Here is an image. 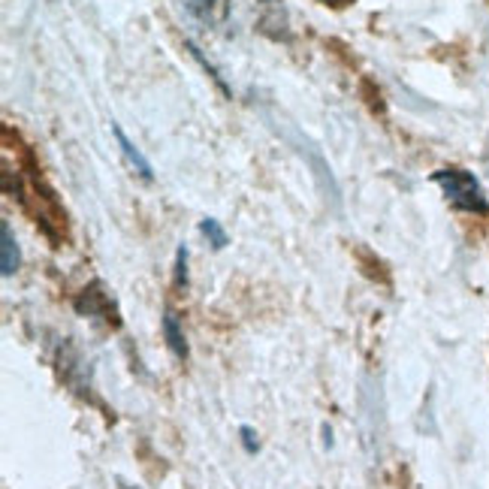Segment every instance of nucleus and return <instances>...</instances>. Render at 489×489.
Masks as SVG:
<instances>
[{
  "label": "nucleus",
  "mask_w": 489,
  "mask_h": 489,
  "mask_svg": "<svg viewBox=\"0 0 489 489\" xmlns=\"http://www.w3.org/2000/svg\"><path fill=\"white\" fill-rule=\"evenodd\" d=\"M164 338H166L169 351H173L178 360H185V356H187V342H185L182 326H178V314L175 312L164 314Z\"/></svg>",
  "instance_id": "6"
},
{
  "label": "nucleus",
  "mask_w": 489,
  "mask_h": 489,
  "mask_svg": "<svg viewBox=\"0 0 489 489\" xmlns=\"http://www.w3.org/2000/svg\"><path fill=\"white\" fill-rule=\"evenodd\" d=\"M76 312L79 314H88V317H103V321H109V324H118L115 305H112V299L100 290V284H91L76 299Z\"/></svg>",
  "instance_id": "2"
},
{
  "label": "nucleus",
  "mask_w": 489,
  "mask_h": 489,
  "mask_svg": "<svg viewBox=\"0 0 489 489\" xmlns=\"http://www.w3.org/2000/svg\"><path fill=\"white\" fill-rule=\"evenodd\" d=\"M242 444H244V450H248V454H257V435H254V429L251 426H242Z\"/></svg>",
  "instance_id": "10"
},
{
  "label": "nucleus",
  "mask_w": 489,
  "mask_h": 489,
  "mask_svg": "<svg viewBox=\"0 0 489 489\" xmlns=\"http://www.w3.org/2000/svg\"><path fill=\"white\" fill-rule=\"evenodd\" d=\"M121 489H136V486H127V484H125V486H121Z\"/></svg>",
  "instance_id": "12"
},
{
  "label": "nucleus",
  "mask_w": 489,
  "mask_h": 489,
  "mask_svg": "<svg viewBox=\"0 0 489 489\" xmlns=\"http://www.w3.org/2000/svg\"><path fill=\"white\" fill-rule=\"evenodd\" d=\"M187 9L205 25H224L230 15V0H187Z\"/></svg>",
  "instance_id": "4"
},
{
  "label": "nucleus",
  "mask_w": 489,
  "mask_h": 489,
  "mask_svg": "<svg viewBox=\"0 0 489 489\" xmlns=\"http://www.w3.org/2000/svg\"><path fill=\"white\" fill-rule=\"evenodd\" d=\"M200 233L205 239H209L212 248H227V230L221 227V221H215V218H203L200 221Z\"/></svg>",
  "instance_id": "7"
},
{
  "label": "nucleus",
  "mask_w": 489,
  "mask_h": 489,
  "mask_svg": "<svg viewBox=\"0 0 489 489\" xmlns=\"http://www.w3.org/2000/svg\"><path fill=\"white\" fill-rule=\"evenodd\" d=\"M432 182L444 191V196L456 205V209L474 212V215L489 212V203H486L481 182H477L472 173H465V169H438V173L432 175Z\"/></svg>",
  "instance_id": "1"
},
{
  "label": "nucleus",
  "mask_w": 489,
  "mask_h": 489,
  "mask_svg": "<svg viewBox=\"0 0 489 489\" xmlns=\"http://www.w3.org/2000/svg\"><path fill=\"white\" fill-rule=\"evenodd\" d=\"M187 284V248L175 251V287H185Z\"/></svg>",
  "instance_id": "9"
},
{
  "label": "nucleus",
  "mask_w": 489,
  "mask_h": 489,
  "mask_svg": "<svg viewBox=\"0 0 489 489\" xmlns=\"http://www.w3.org/2000/svg\"><path fill=\"white\" fill-rule=\"evenodd\" d=\"M112 134H115V139H118V148H121V155L127 157L130 169H134V173H139V175H143L145 182H152V178H155V169H152V164L145 161V155L139 152V148H136L134 143H130V139H127V134H125V130H121L118 125L112 127Z\"/></svg>",
  "instance_id": "3"
},
{
  "label": "nucleus",
  "mask_w": 489,
  "mask_h": 489,
  "mask_svg": "<svg viewBox=\"0 0 489 489\" xmlns=\"http://www.w3.org/2000/svg\"><path fill=\"white\" fill-rule=\"evenodd\" d=\"M321 4H326V6H344V4H351V0H321Z\"/></svg>",
  "instance_id": "11"
},
{
  "label": "nucleus",
  "mask_w": 489,
  "mask_h": 489,
  "mask_svg": "<svg viewBox=\"0 0 489 489\" xmlns=\"http://www.w3.org/2000/svg\"><path fill=\"white\" fill-rule=\"evenodd\" d=\"M185 45H187V52H191V55H194V58H196V61H200V64H203V70H205V73H209V76H212L215 82H218V88H221L224 94H230V88H227V82H224V76H221V73H218V70H215V64H212V61H205V55L200 52V45H196V43H191V40H187Z\"/></svg>",
  "instance_id": "8"
},
{
  "label": "nucleus",
  "mask_w": 489,
  "mask_h": 489,
  "mask_svg": "<svg viewBox=\"0 0 489 489\" xmlns=\"http://www.w3.org/2000/svg\"><path fill=\"white\" fill-rule=\"evenodd\" d=\"M0 239H4V248H0L4 251L0 254V269H4V278H9V275H15V269H18V244H15V236L6 221L0 224Z\"/></svg>",
  "instance_id": "5"
}]
</instances>
